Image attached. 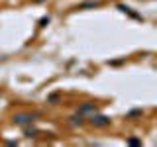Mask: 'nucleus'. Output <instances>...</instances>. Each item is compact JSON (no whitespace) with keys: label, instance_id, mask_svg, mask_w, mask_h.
<instances>
[{"label":"nucleus","instance_id":"1","mask_svg":"<svg viewBox=\"0 0 157 147\" xmlns=\"http://www.w3.org/2000/svg\"><path fill=\"white\" fill-rule=\"evenodd\" d=\"M88 124H90L92 127H108V126H110V118H108V116H104V114H96V112H94V114H90V116H88Z\"/></svg>","mask_w":157,"mask_h":147},{"label":"nucleus","instance_id":"2","mask_svg":"<svg viewBox=\"0 0 157 147\" xmlns=\"http://www.w3.org/2000/svg\"><path fill=\"white\" fill-rule=\"evenodd\" d=\"M33 114H29V112H16L12 118V122L16 126H32V122H33Z\"/></svg>","mask_w":157,"mask_h":147},{"label":"nucleus","instance_id":"3","mask_svg":"<svg viewBox=\"0 0 157 147\" xmlns=\"http://www.w3.org/2000/svg\"><path fill=\"white\" fill-rule=\"evenodd\" d=\"M98 110L94 102H85V104H81L78 106V110H77V114H81V116H86V114H94V112Z\"/></svg>","mask_w":157,"mask_h":147},{"label":"nucleus","instance_id":"4","mask_svg":"<svg viewBox=\"0 0 157 147\" xmlns=\"http://www.w3.org/2000/svg\"><path fill=\"white\" fill-rule=\"evenodd\" d=\"M82 124H85V120H82V116H81V114H75V116L69 118V126H73V127L82 126Z\"/></svg>","mask_w":157,"mask_h":147},{"label":"nucleus","instance_id":"5","mask_svg":"<svg viewBox=\"0 0 157 147\" xmlns=\"http://www.w3.org/2000/svg\"><path fill=\"white\" fill-rule=\"evenodd\" d=\"M96 6H100V2H82L78 8L82 10V8H96Z\"/></svg>","mask_w":157,"mask_h":147},{"label":"nucleus","instance_id":"6","mask_svg":"<svg viewBox=\"0 0 157 147\" xmlns=\"http://www.w3.org/2000/svg\"><path fill=\"white\" fill-rule=\"evenodd\" d=\"M26 137H36V134H37V130H33V127H26Z\"/></svg>","mask_w":157,"mask_h":147},{"label":"nucleus","instance_id":"7","mask_svg":"<svg viewBox=\"0 0 157 147\" xmlns=\"http://www.w3.org/2000/svg\"><path fill=\"white\" fill-rule=\"evenodd\" d=\"M136 116H141V110H134V112L128 114V118H136Z\"/></svg>","mask_w":157,"mask_h":147},{"label":"nucleus","instance_id":"8","mask_svg":"<svg viewBox=\"0 0 157 147\" xmlns=\"http://www.w3.org/2000/svg\"><path fill=\"white\" fill-rule=\"evenodd\" d=\"M128 143H130V145H140V139H136V137H130V139H128Z\"/></svg>","mask_w":157,"mask_h":147},{"label":"nucleus","instance_id":"9","mask_svg":"<svg viewBox=\"0 0 157 147\" xmlns=\"http://www.w3.org/2000/svg\"><path fill=\"white\" fill-rule=\"evenodd\" d=\"M45 24H49V16H45V18L39 20V26H45Z\"/></svg>","mask_w":157,"mask_h":147}]
</instances>
